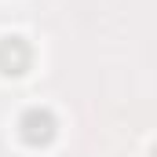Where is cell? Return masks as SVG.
<instances>
[{
	"label": "cell",
	"instance_id": "obj_1",
	"mask_svg": "<svg viewBox=\"0 0 157 157\" xmlns=\"http://www.w3.org/2000/svg\"><path fill=\"white\" fill-rule=\"evenodd\" d=\"M55 132H59V121L51 110H44V106H29L22 117H18V135L29 143V146H48L51 139H55Z\"/></svg>",
	"mask_w": 157,
	"mask_h": 157
},
{
	"label": "cell",
	"instance_id": "obj_2",
	"mask_svg": "<svg viewBox=\"0 0 157 157\" xmlns=\"http://www.w3.org/2000/svg\"><path fill=\"white\" fill-rule=\"evenodd\" d=\"M33 62V48L22 37H4L0 40V73L7 77H22Z\"/></svg>",
	"mask_w": 157,
	"mask_h": 157
},
{
	"label": "cell",
	"instance_id": "obj_3",
	"mask_svg": "<svg viewBox=\"0 0 157 157\" xmlns=\"http://www.w3.org/2000/svg\"><path fill=\"white\" fill-rule=\"evenodd\" d=\"M154 157H157V146H154Z\"/></svg>",
	"mask_w": 157,
	"mask_h": 157
}]
</instances>
